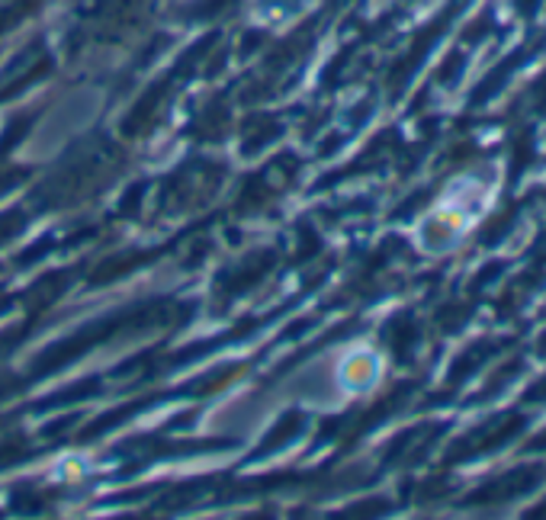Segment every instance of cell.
<instances>
[{"label":"cell","instance_id":"obj_1","mask_svg":"<svg viewBox=\"0 0 546 520\" xmlns=\"http://www.w3.org/2000/svg\"><path fill=\"white\" fill-rule=\"evenodd\" d=\"M531 398H546V376H543V379H540L537 386H533V389H531Z\"/></svg>","mask_w":546,"mask_h":520}]
</instances>
